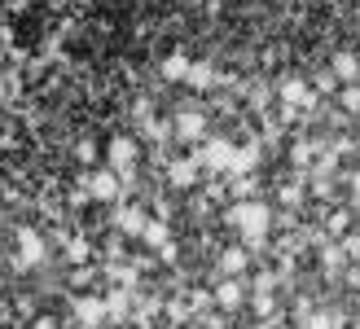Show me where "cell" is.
<instances>
[{
  "label": "cell",
  "instance_id": "obj_1",
  "mask_svg": "<svg viewBox=\"0 0 360 329\" xmlns=\"http://www.w3.org/2000/svg\"><path fill=\"white\" fill-rule=\"evenodd\" d=\"M268 219H273V211H268L264 202H238V207L229 211V224H233V228H242L250 246H264Z\"/></svg>",
  "mask_w": 360,
  "mask_h": 329
},
{
  "label": "cell",
  "instance_id": "obj_2",
  "mask_svg": "<svg viewBox=\"0 0 360 329\" xmlns=\"http://www.w3.org/2000/svg\"><path fill=\"white\" fill-rule=\"evenodd\" d=\"M132 167H136V141L132 136H115L110 141V172L132 176Z\"/></svg>",
  "mask_w": 360,
  "mask_h": 329
},
{
  "label": "cell",
  "instance_id": "obj_3",
  "mask_svg": "<svg viewBox=\"0 0 360 329\" xmlns=\"http://www.w3.org/2000/svg\"><path fill=\"white\" fill-rule=\"evenodd\" d=\"M233 154H238V150H233L229 141H211L207 150H202V154H193V158H198V167H211V172H229V167H233Z\"/></svg>",
  "mask_w": 360,
  "mask_h": 329
},
{
  "label": "cell",
  "instance_id": "obj_4",
  "mask_svg": "<svg viewBox=\"0 0 360 329\" xmlns=\"http://www.w3.org/2000/svg\"><path fill=\"white\" fill-rule=\"evenodd\" d=\"M18 246H22V259H18L22 268H35V264L44 259V242H40L31 228H18Z\"/></svg>",
  "mask_w": 360,
  "mask_h": 329
},
{
  "label": "cell",
  "instance_id": "obj_5",
  "mask_svg": "<svg viewBox=\"0 0 360 329\" xmlns=\"http://www.w3.org/2000/svg\"><path fill=\"white\" fill-rule=\"evenodd\" d=\"M119 193H123L119 172H101L93 185H88V198H101V202H110V198H119Z\"/></svg>",
  "mask_w": 360,
  "mask_h": 329
},
{
  "label": "cell",
  "instance_id": "obj_6",
  "mask_svg": "<svg viewBox=\"0 0 360 329\" xmlns=\"http://www.w3.org/2000/svg\"><path fill=\"white\" fill-rule=\"evenodd\" d=\"M167 176H172V185H176V189H189L193 180H198V158L189 154V158H180V162H172V172H167Z\"/></svg>",
  "mask_w": 360,
  "mask_h": 329
},
{
  "label": "cell",
  "instance_id": "obj_7",
  "mask_svg": "<svg viewBox=\"0 0 360 329\" xmlns=\"http://www.w3.org/2000/svg\"><path fill=\"white\" fill-rule=\"evenodd\" d=\"M75 312H79V321H84L88 329H97V325L105 321V303H101V299H79Z\"/></svg>",
  "mask_w": 360,
  "mask_h": 329
},
{
  "label": "cell",
  "instance_id": "obj_8",
  "mask_svg": "<svg viewBox=\"0 0 360 329\" xmlns=\"http://www.w3.org/2000/svg\"><path fill=\"white\" fill-rule=\"evenodd\" d=\"M202 127H207L202 115H176V136L180 141H198V136H202Z\"/></svg>",
  "mask_w": 360,
  "mask_h": 329
},
{
  "label": "cell",
  "instance_id": "obj_9",
  "mask_svg": "<svg viewBox=\"0 0 360 329\" xmlns=\"http://www.w3.org/2000/svg\"><path fill=\"white\" fill-rule=\"evenodd\" d=\"M215 303H220L224 312L242 307V285H238V281H220V285H215Z\"/></svg>",
  "mask_w": 360,
  "mask_h": 329
},
{
  "label": "cell",
  "instance_id": "obj_10",
  "mask_svg": "<svg viewBox=\"0 0 360 329\" xmlns=\"http://www.w3.org/2000/svg\"><path fill=\"white\" fill-rule=\"evenodd\" d=\"M356 75H360V62H356V53H338V58H334V79L356 84Z\"/></svg>",
  "mask_w": 360,
  "mask_h": 329
},
{
  "label": "cell",
  "instance_id": "obj_11",
  "mask_svg": "<svg viewBox=\"0 0 360 329\" xmlns=\"http://www.w3.org/2000/svg\"><path fill=\"white\" fill-rule=\"evenodd\" d=\"M189 70H193V62L185 58V53H176V58L163 62V79H189Z\"/></svg>",
  "mask_w": 360,
  "mask_h": 329
},
{
  "label": "cell",
  "instance_id": "obj_12",
  "mask_svg": "<svg viewBox=\"0 0 360 329\" xmlns=\"http://www.w3.org/2000/svg\"><path fill=\"white\" fill-rule=\"evenodd\" d=\"M115 224H119L123 233H146V215H141L136 207H128V211H119V215H115Z\"/></svg>",
  "mask_w": 360,
  "mask_h": 329
},
{
  "label": "cell",
  "instance_id": "obj_13",
  "mask_svg": "<svg viewBox=\"0 0 360 329\" xmlns=\"http://www.w3.org/2000/svg\"><path fill=\"white\" fill-rule=\"evenodd\" d=\"M281 101H285V105L308 101V84H303V79H285V84H281Z\"/></svg>",
  "mask_w": 360,
  "mask_h": 329
},
{
  "label": "cell",
  "instance_id": "obj_14",
  "mask_svg": "<svg viewBox=\"0 0 360 329\" xmlns=\"http://www.w3.org/2000/svg\"><path fill=\"white\" fill-rule=\"evenodd\" d=\"M220 268L229 272V277H238V272L246 268V250H224L220 254Z\"/></svg>",
  "mask_w": 360,
  "mask_h": 329
},
{
  "label": "cell",
  "instance_id": "obj_15",
  "mask_svg": "<svg viewBox=\"0 0 360 329\" xmlns=\"http://www.w3.org/2000/svg\"><path fill=\"white\" fill-rule=\"evenodd\" d=\"M211 79H215V75H211V66H207V62H193V70H189V79H185V84H189V88H211Z\"/></svg>",
  "mask_w": 360,
  "mask_h": 329
},
{
  "label": "cell",
  "instance_id": "obj_16",
  "mask_svg": "<svg viewBox=\"0 0 360 329\" xmlns=\"http://www.w3.org/2000/svg\"><path fill=\"white\" fill-rule=\"evenodd\" d=\"M146 242L150 246H167V224H163V219H150V224H146Z\"/></svg>",
  "mask_w": 360,
  "mask_h": 329
},
{
  "label": "cell",
  "instance_id": "obj_17",
  "mask_svg": "<svg viewBox=\"0 0 360 329\" xmlns=\"http://www.w3.org/2000/svg\"><path fill=\"white\" fill-rule=\"evenodd\" d=\"M250 167H255V150H238V154H233V167H229V172H250Z\"/></svg>",
  "mask_w": 360,
  "mask_h": 329
},
{
  "label": "cell",
  "instance_id": "obj_18",
  "mask_svg": "<svg viewBox=\"0 0 360 329\" xmlns=\"http://www.w3.org/2000/svg\"><path fill=\"white\" fill-rule=\"evenodd\" d=\"M84 250H88L84 242H70V250H66V254H70V264H84Z\"/></svg>",
  "mask_w": 360,
  "mask_h": 329
},
{
  "label": "cell",
  "instance_id": "obj_19",
  "mask_svg": "<svg viewBox=\"0 0 360 329\" xmlns=\"http://www.w3.org/2000/svg\"><path fill=\"white\" fill-rule=\"evenodd\" d=\"M79 158H84V162H93V158H97V145H93V141H84V145H79Z\"/></svg>",
  "mask_w": 360,
  "mask_h": 329
},
{
  "label": "cell",
  "instance_id": "obj_20",
  "mask_svg": "<svg viewBox=\"0 0 360 329\" xmlns=\"http://www.w3.org/2000/svg\"><path fill=\"white\" fill-rule=\"evenodd\" d=\"M343 101H347V110H356V105H360V93H356V88H347V93H343Z\"/></svg>",
  "mask_w": 360,
  "mask_h": 329
},
{
  "label": "cell",
  "instance_id": "obj_21",
  "mask_svg": "<svg viewBox=\"0 0 360 329\" xmlns=\"http://www.w3.org/2000/svg\"><path fill=\"white\" fill-rule=\"evenodd\" d=\"M35 329H58V321H49V316H40V321H35Z\"/></svg>",
  "mask_w": 360,
  "mask_h": 329
},
{
  "label": "cell",
  "instance_id": "obj_22",
  "mask_svg": "<svg viewBox=\"0 0 360 329\" xmlns=\"http://www.w3.org/2000/svg\"><path fill=\"white\" fill-rule=\"evenodd\" d=\"M352 189H356V198H360V172H356V176H352Z\"/></svg>",
  "mask_w": 360,
  "mask_h": 329
}]
</instances>
